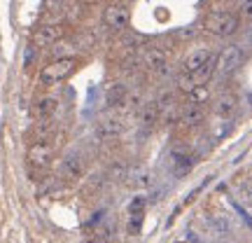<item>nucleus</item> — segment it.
<instances>
[{
    "label": "nucleus",
    "mask_w": 252,
    "mask_h": 243,
    "mask_svg": "<svg viewBox=\"0 0 252 243\" xmlns=\"http://www.w3.org/2000/svg\"><path fill=\"white\" fill-rule=\"evenodd\" d=\"M241 26L238 14L229 12V9H213L206 19H203V28L206 33L215 37H231Z\"/></svg>",
    "instance_id": "1"
},
{
    "label": "nucleus",
    "mask_w": 252,
    "mask_h": 243,
    "mask_svg": "<svg viewBox=\"0 0 252 243\" xmlns=\"http://www.w3.org/2000/svg\"><path fill=\"white\" fill-rule=\"evenodd\" d=\"M77 59L75 56H61V59H54L52 63H47L45 68L40 70V82L45 87H52V84H59V82L68 80L72 72L77 70Z\"/></svg>",
    "instance_id": "2"
},
{
    "label": "nucleus",
    "mask_w": 252,
    "mask_h": 243,
    "mask_svg": "<svg viewBox=\"0 0 252 243\" xmlns=\"http://www.w3.org/2000/svg\"><path fill=\"white\" fill-rule=\"evenodd\" d=\"M243 63V49L238 45H229L224 47L220 54L215 56V75H231V72Z\"/></svg>",
    "instance_id": "3"
},
{
    "label": "nucleus",
    "mask_w": 252,
    "mask_h": 243,
    "mask_svg": "<svg viewBox=\"0 0 252 243\" xmlns=\"http://www.w3.org/2000/svg\"><path fill=\"white\" fill-rule=\"evenodd\" d=\"M28 164L33 166V169H47L49 162H52V157H54V145L49 143L47 138L42 140H33V143L28 145Z\"/></svg>",
    "instance_id": "4"
},
{
    "label": "nucleus",
    "mask_w": 252,
    "mask_h": 243,
    "mask_svg": "<svg viewBox=\"0 0 252 243\" xmlns=\"http://www.w3.org/2000/svg\"><path fill=\"white\" fill-rule=\"evenodd\" d=\"M63 35H65V26H63V24H42V26L35 28V33H33V45L52 47V45H56Z\"/></svg>",
    "instance_id": "5"
},
{
    "label": "nucleus",
    "mask_w": 252,
    "mask_h": 243,
    "mask_svg": "<svg viewBox=\"0 0 252 243\" xmlns=\"http://www.w3.org/2000/svg\"><path fill=\"white\" fill-rule=\"evenodd\" d=\"M128 21H131V12L128 7L124 5H108V7L103 9V24L112 31H124L128 26Z\"/></svg>",
    "instance_id": "6"
},
{
    "label": "nucleus",
    "mask_w": 252,
    "mask_h": 243,
    "mask_svg": "<svg viewBox=\"0 0 252 243\" xmlns=\"http://www.w3.org/2000/svg\"><path fill=\"white\" fill-rule=\"evenodd\" d=\"M82 173H84V159H82L80 152H68L63 157L61 162V169H59V175H61L63 180H80Z\"/></svg>",
    "instance_id": "7"
},
{
    "label": "nucleus",
    "mask_w": 252,
    "mask_h": 243,
    "mask_svg": "<svg viewBox=\"0 0 252 243\" xmlns=\"http://www.w3.org/2000/svg\"><path fill=\"white\" fill-rule=\"evenodd\" d=\"M213 59H215V52H213L208 45L194 47V49L187 54V59H185V63H182V68H185V72H196L198 68H203V66L210 63Z\"/></svg>",
    "instance_id": "8"
},
{
    "label": "nucleus",
    "mask_w": 252,
    "mask_h": 243,
    "mask_svg": "<svg viewBox=\"0 0 252 243\" xmlns=\"http://www.w3.org/2000/svg\"><path fill=\"white\" fill-rule=\"evenodd\" d=\"M140 63H143L147 70L152 72H163L168 66V54L159 49V47H145L140 52Z\"/></svg>",
    "instance_id": "9"
},
{
    "label": "nucleus",
    "mask_w": 252,
    "mask_h": 243,
    "mask_svg": "<svg viewBox=\"0 0 252 243\" xmlns=\"http://www.w3.org/2000/svg\"><path fill=\"white\" fill-rule=\"evenodd\" d=\"M203 119H206V105H201V103L187 101L180 108V122L185 126H196V124H201Z\"/></svg>",
    "instance_id": "10"
},
{
    "label": "nucleus",
    "mask_w": 252,
    "mask_h": 243,
    "mask_svg": "<svg viewBox=\"0 0 252 243\" xmlns=\"http://www.w3.org/2000/svg\"><path fill=\"white\" fill-rule=\"evenodd\" d=\"M126 129V122L122 117H103L96 124V136L98 138H115Z\"/></svg>",
    "instance_id": "11"
},
{
    "label": "nucleus",
    "mask_w": 252,
    "mask_h": 243,
    "mask_svg": "<svg viewBox=\"0 0 252 243\" xmlns=\"http://www.w3.org/2000/svg\"><path fill=\"white\" fill-rule=\"evenodd\" d=\"M236 108H238V99H236L234 94H224V96H220V99L215 101V105H213L215 115L217 117H222V119L231 117V115L236 112Z\"/></svg>",
    "instance_id": "12"
},
{
    "label": "nucleus",
    "mask_w": 252,
    "mask_h": 243,
    "mask_svg": "<svg viewBox=\"0 0 252 243\" xmlns=\"http://www.w3.org/2000/svg\"><path fill=\"white\" fill-rule=\"evenodd\" d=\"M126 96H128V87L126 84H115V87H110L108 94H105V103H108V108H122L124 110V103H126Z\"/></svg>",
    "instance_id": "13"
},
{
    "label": "nucleus",
    "mask_w": 252,
    "mask_h": 243,
    "mask_svg": "<svg viewBox=\"0 0 252 243\" xmlns=\"http://www.w3.org/2000/svg\"><path fill=\"white\" fill-rule=\"evenodd\" d=\"M56 108H59V103H56L54 96H42V99L35 101V117L42 122V119H52V115L56 112Z\"/></svg>",
    "instance_id": "14"
},
{
    "label": "nucleus",
    "mask_w": 252,
    "mask_h": 243,
    "mask_svg": "<svg viewBox=\"0 0 252 243\" xmlns=\"http://www.w3.org/2000/svg\"><path fill=\"white\" fill-rule=\"evenodd\" d=\"M140 119H143L145 126H154L157 122H161V110L157 105V101H150L140 108Z\"/></svg>",
    "instance_id": "15"
},
{
    "label": "nucleus",
    "mask_w": 252,
    "mask_h": 243,
    "mask_svg": "<svg viewBox=\"0 0 252 243\" xmlns=\"http://www.w3.org/2000/svg\"><path fill=\"white\" fill-rule=\"evenodd\" d=\"M189 101L191 103H201V105H206L208 99H210V89H208V84H203V87H196V89L191 91V94H187Z\"/></svg>",
    "instance_id": "16"
},
{
    "label": "nucleus",
    "mask_w": 252,
    "mask_h": 243,
    "mask_svg": "<svg viewBox=\"0 0 252 243\" xmlns=\"http://www.w3.org/2000/svg\"><path fill=\"white\" fill-rule=\"evenodd\" d=\"M108 178L110 180H122V178H126V164H122V162L112 164L108 171Z\"/></svg>",
    "instance_id": "17"
},
{
    "label": "nucleus",
    "mask_w": 252,
    "mask_h": 243,
    "mask_svg": "<svg viewBox=\"0 0 252 243\" xmlns=\"http://www.w3.org/2000/svg\"><path fill=\"white\" fill-rule=\"evenodd\" d=\"M131 2H135V0H119V5H124V7H128Z\"/></svg>",
    "instance_id": "18"
},
{
    "label": "nucleus",
    "mask_w": 252,
    "mask_h": 243,
    "mask_svg": "<svg viewBox=\"0 0 252 243\" xmlns=\"http://www.w3.org/2000/svg\"><path fill=\"white\" fill-rule=\"evenodd\" d=\"M87 243H105V241H100L98 236H94V239H89V241H87Z\"/></svg>",
    "instance_id": "19"
}]
</instances>
